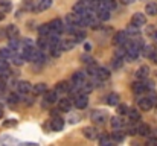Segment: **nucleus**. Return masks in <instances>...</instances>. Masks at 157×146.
I'll return each instance as SVG.
<instances>
[{
	"instance_id": "1",
	"label": "nucleus",
	"mask_w": 157,
	"mask_h": 146,
	"mask_svg": "<svg viewBox=\"0 0 157 146\" xmlns=\"http://www.w3.org/2000/svg\"><path fill=\"white\" fill-rule=\"evenodd\" d=\"M73 99V103H75V107L76 108H79V110H82V108H86L87 105H89V97L86 93H78V95H75V96L72 97Z\"/></svg>"
},
{
	"instance_id": "2",
	"label": "nucleus",
	"mask_w": 157,
	"mask_h": 146,
	"mask_svg": "<svg viewBox=\"0 0 157 146\" xmlns=\"http://www.w3.org/2000/svg\"><path fill=\"white\" fill-rule=\"evenodd\" d=\"M107 119H108V114H107L105 111H102V110H95L93 114H92V120H93L95 123H98V125L105 123Z\"/></svg>"
},
{
	"instance_id": "3",
	"label": "nucleus",
	"mask_w": 157,
	"mask_h": 146,
	"mask_svg": "<svg viewBox=\"0 0 157 146\" xmlns=\"http://www.w3.org/2000/svg\"><path fill=\"white\" fill-rule=\"evenodd\" d=\"M148 88H151V84H147L144 79H139L137 82H134V84H133V92H134V93H137V95L145 93Z\"/></svg>"
},
{
	"instance_id": "4",
	"label": "nucleus",
	"mask_w": 157,
	"mask_h": 146,
	"mask_svg": "<svg viewBox=\"0 0 157 146\" xmlns=\"http://www.w3.org/2000/svg\"><path fill=\"white\" fill-rule=\"evenodd\" d=\"M95 12H96L98 18H99V20H102V21H105V20H108V18H110V9H108V8H105V6H102L101 3H98V6H96Z\"/></svg>"
},
{
	"instance_id": "5",
	"label": "nucleus",
	"mask_w": 157,
	"mask_h": 146,
	"mask_svg": "<svg viewBox=\"0 0 157 146\" xmlns=\"http://www.w3.org/2000/svg\"><path fill=\"white\" fill-rule=\"evenodd\" d=\"M128 40H130L128 34H127L125 31H122V32H117V34L114 35V38H113V43H114L116 46H117V44H119V46H124V44H125Z\"/></svg>"
},
{
	"instance_id": "6",
	"label": "nucleus",
	"mask_w": 157,
	"mask_h": 146,
	"mask_svg": "<svg viewBox=\"0 0 157 146\" xmlns=\"http://www.w3.org/2000/svg\"><path fill=\"white\" fill-rule=\"evenodd\" d=\"M49 28H51V31H52L53 34H58V35L64 31V24H63V21H61L59 18L52 20V21L49 23Z\"/></svg>"
},
{
	"instance_id": "7",
	"label": "nucleus",
	"mask_w": 157,
	"mask_h": 146,
	"mask_svg": "<svg viewBox=\"0 0 157 146\" xmlns=\"http://www.w3.org/2000/svg\"><path fill=\"white\" fill-rule=\"evenodd\" d=\"M49 123H51V128H52L53 131H61L63 126H64V120H63V117H59L58 114L53 116Z\"/></svg>"
},
{
	"instance_id": "8",
	"label": "nucleus",
	"mask_w": 157,
	"mask_h": 146,
	"mask_svg": "<svg viewBox=\"0 0 157 146\" xmlns=\"http://www.w3.org/2000/svg\"><path fill=\"white\" fill-rule=\"evenodd\" d=\"M137 105H139L140 110L150 111V110L153 108V99H151V97H140V99L137 100Z\"/></svg>"
},
{
	"instance_id": "9",
	"label": "nucleus",
	"mask_w": 157,
	"mask_h": 146,
	"mask_svg": "<svg viewBox=\"0 0 157 146\" xmlns=\"http://www.w3.org/2000/svg\"><path fill=\"white\" fill-rule=\"evenodd\" d=\"M44 107L48 105V103H53V102H56V99H58V95H56V90H46L44 93Z\"/></svg>"
},
{
	"instance_id": "10",
	"label": "nucleus",
	"mask_w": 157,
	"mask_h": 146,
	"mask_svg": "<svg viewBox=\"0 0 157 146\" xmlns=\"http://www.w3.org/2000/svg\"><path fill=\"white\" fill-rule=\"evenodd\" d=\"M89 9H92V8H90V5H89V3H86V2H82V0L73 6V12H75V14H79V15H81V14H84V12H87Z\"/></svg>"
},
{
	"instance_id": "11",
	"label": "nucleus",
	"mask_w": 157,
	"mask_h": 146,
	"mask_svg": "<svg viewBox=\"0 0 157 146\" xmlns=\"http://www.w3.org/2000/svg\"><path fill=\"white\" fill-rule=\"evenodd\" d=\"M131 23H133V24H136V26H139V28H142V26H145V24H147V18H145V15H144V14L137 12V14H134V15H133Z\"/></svg>"
},
{
	"instance_id": "12",
	"label": "nucleus",
	"mask_w": 157,
	"mask_h": 146,
	"mask_svg": "<svg viewBox=\"0 0 157 146\" xmlns=\"http://www.w3.org/2000/svg\"><path fill=\"white\" fill-rule=\"evenodd\" d=\"M82 134H84V137L89 139V140H95V139L98 137V131H96L93 126H86V128L82 129Z\"/></svg>"
},
{
	"instance_id": "13",
	"label": "nucleus",
	"mask_w": 157,
	"mask_h": 146,
	"mask_svg": "<svg viewBox=\"0 0 157 146\" xmlns=\"http://www.w3.org/2000/svg\"><path fill=\"white\" fill-rule=\"evenodd\" d=\"M86 81V75L82 73V72H76V73H73V76H72V85H78V87H81V84Z\"/></svg>"
},
{
	"instance_id": "14",
	"label": "nucleus",
	"mask_w": 157,
	"mask_h": 146,
	"mask_svg": "<svg viewBox=\"0 0 157 146\" xmlns=\"http://www.w3.org/2000/svg\"><path fill=\"white\" fill-rule=\"evenodd\" d=\"M17 88H18V93L20 95H28L31 90H32V85L28 82V81H21L17 84Z\"/></svg>"
},
{
	"instance_id": "15",
	"label": "nucleus",
	"mask_w": 157,
	"mask_h": 146,
	"mask_svg": "<svg viewBox=\"0 0 157 146\" xmlns=\"http://www.w3.org/2000/svg\"><path fill=\"white\" fill-rule=\"evenodd\" d=\"M95 76H96V79H99V81H107V79L110 78V72H108L105 67H98Z\"/></svg>"
},
{
	"instance_id": "16",
	"label": "nucleus",
	"mask_w": 157,
	"mask_h": 146,
	"mask_svg": "<svg viewBox=\"0 0 157 146\" xmlns=\"http://www.w3.org/2000/svg\"><path fill=\"white\" fill-rule=\"evenodd\" d=\"M70 35H72V38H73L76 43H81V41L86 40V32H84V31H78L76 28H73V31L70 32Z\"/></svg>"
},
{
	"instance_id": "17",
	"label": "nucleus",
	"mask_w": 157,
	"mask_h": 146,
	"mask_svg": "<svg viewBox=\"0 0 157 146\" xmlns=\"http://www.w3.org/2000/svg\"><path fill=\"white\" fill-rule=\"evenodd\" d=\"M148 75H150V67H148V66H140V67L137 69V72H136L137 79H147Z\"/></svg>"
},
{
	"instance_id": "18",
	"label": "nucleus",
	"mask_w": 157,
	"mask_h": 146,
	"mask_svg": "<svg viewBox=\"0 0 157 146\" xmlns=\"http://www.w3.org/2000/svg\"><path fill=\"white\" fill-rule=\"evenodd\" d=\"M58 108L61 110V111H70L72 110V100L70 99H59L58 100Z\"/></svg>"
},
{
	"instance_id": "19",
	"label": "nucleus",
	"mask_w": 157,
	"mask_h": 146,
	"mask_svg": "<svg viewBox=\"0 0 157 146\" xmlns=\"http://www.w3.org/2000/svg\"><path fill=\"white\" fill-rule=\"evenodd\" d=\"M127 114H128V119H130V122L131 123H136V122H139L140 120V113L137 111V110H134V108H128V111H127Z\"/></svg>"
},
{
	"instance_id": "20",
	"label": "nucleus",
	"mask_w": 157,
	"mask_h": 146,
	"mask_svg": "<svg viewBox=\"0 0 157 146\" xmlns=\"http://www.w3.org/2000/svg\"><path fill=\"white\" fill-rule=\"evenodd\" d=\"M6 35H8V38H9V40L17 38V37H18V29H17V26L9 24V26L6 28Z\"/></svg>"
},
{
	"instance_id": "21",
	"label": "nucleus",
	"mask_w": 157,
	"mask_h": 146,
	"mask_svg": "<svg viewBox=\"0 0 157 146\" xmlns=\"http://www.w3.org/2000/svg\"><path fill=\"white\" fill-rule=\"evenodd\" d=\"M75 44H76V41L70 37V38H66V40L61 41V49L63 50H70V49L75 47Z\"/></svg>"
},
{
	"instance_id": "22",
	"label": "nucleus",
	"mask_w": 157,
	"mask_h": 146,
	"mask_svg": "<svg viewBox=\"0 0 157 146\" xmlns=\"http://www.w3.org/2000/svg\"><path fill=\"white\" fill-rule=\"evenodd\" d=\"M38 47L40 49H49L51 47V41H49V37L48 35H40L38 38Z\"/></svg>"
},
{
	"instance_id": "23",
	"label": "nucleus",
	"mask_w": 157,
	"mask_h": 146,
	"mask_svg": "<svg viewBox=\"0 0 157 146\" xmlns=\"http://www.w3.org/2000/svg\"><path fill=\"white\" fill-rule=\"evenodd\" d=\"M51 5H52V0H38L35 9L37 11H46V9L51 8Z\"/></svg>"
},
{
	"instance_id": "24",
	"label": "nucleus",
	"mask_w": 157,
	"mask_h": 146,
	"mask_svg": "<svg viewBox=\"0 0 157 146\" xmlns=\"http://www.w3.org/2000/svg\"><path fill=\"white\" fill-rule=\"evenodd\" d=\"M55 90H56V93H58V92H59V93H66V92H69V90H70V84H69V82H66V81H61L59 84H56Z\"/></svg>"
},
{
	"instance_id": "25",
	"label": "nucleus",
	"mask_w": 157,
	"mask_h": 146,
	"mask_svg": "<svg viewBox=\"0 0 157 146\" xmlns=\"http://www.w3.org/2000/svg\"><path fill=\"white\" fill-rule=\"evenodd\" d=\"M136 134H139V136H150L151 134V129H150V126L148 125H145V123H142V125H139L137 126V133Z\"/></svg>"
},
{
	"instance_id": "26",
	"label": "nucleus",
	"mask_w": 157,
	"mask_h": 146,
	"mask_svg": "<svg viewBox=\"0 0 157 146\" xmlns=\"http://www.w3.org/2000/svg\"><path fill=\"white\" fill-rule=\"evenodd\" d=\"M111 126H113V129H121V128L124 126V122H122V119H121L119 116H114V117H111Z\"/></svg>"
},
{
	"instance_id": "27",
	"label": "nucleus",
	"mask_w": 157,
	"mask_h": 146,
	"mask_svg": "<svg viewBox=\"0 0 157 146\" xmlns=\"http://www.w3.org/2000/svg\"><path fill=\"white\" fill-rule=\"evenodd\" d=\"M127 34H130L131 37H139V26H136V24L130 23V24H128V28H127Z\"/></svg>"
},
{
	"instance_id": "28",
	"label": "nucleus",
	"mask_w": 157,
	"mask_h": 146,
	"mask_svg": "<svg viewBox=\"0 0 157 146\" xmlns=\"http://www.w3.org/2000/svg\"><path fill=\"white\" fill-rule=\"evenodd\" d=\"M12 55H14V52H12L9 47L8 49H2V50H0V59H6V61H9Z\"/></svg>"
},
{
	"instance_id": "29",
	"label": "nucleus",
	"mask_w": 157,
	"mask_h": 146,
	"mask_svg": "<svg viewBox=\"0 0 157 146\" xmlns=\"http://www.w3.org/2000/svg\"><path fill=\"white\" fill-rule=\"evenodd\" d=\"M107 103L108 105H117L119 103V95H116V93H110L108 96H107Z\"/></svg>"
},
{
	"instance_id": "30",
	"label": "nucleus",
	"mask_w": 157,
	"mask_h": 146,
	"mask_svg": "<svg viewBox=\"0 0 157 146\" xmlns=\"http://www.w3.org/2000/svg\"><path fill=\"white\" fill-rule=\"evenodd\" d=\"M145 12L148 15H157V3H148L145 8Z\"/></svg>"
},
{
	"instance_id": "31",
	"label": "nucleus",
	"mask_w": 157,
	"mask_h": 146,
	"mask_svg": "<svg viewBox=\"0 0 157 146\" xmlns=\"http://www.w3.org/2000/svg\"><path fill=\"white\" fill-rule=\"evenodd\" d=\"M11 61L15 64V66H21L23 62H25V56L20 53V55H17V53H14L12 56H11Z\"/></svg>"
},
{
	"instance_id": "32",
	"label": "nucleus",
	"mask_w": 157,
	"mask_h": 146,
	"mask_svg": "<svg viewBox=\"0 0 157 146\" xmlns=\"http://www.w3.org/2000/svg\"><path fill=\"white\" fill-rule=\"evenodd\" d=\"M110 137H111V140H113L114 143H119V142H122V140H124V133H121V131H117V129H116Z\"/></svg>"
},
{
	"instance_id": "33",
	"label": "nucleus",
	"mask_w": 157,
	"mask_h": 146,
	"mask_svg": "<svg viewBox=\"0 0 157 146\" xmlns=\"http://www.w3.org/2000/svg\"><path fill=\"white\" fill-rule=\"evenodd\" d=\"M46 90H48V87H46V84H43V82L34 85V93H35V95H43Z\"/></svg>"
},
{
	"instance_id": "34",
	"label": "nucleus",
	"mask_w": 157,
	"mask_h": 146,
	"mask_svg": "<svg viewBox=\"0 0 157 146\" xmlns=\"http://www.w3.org/2000/svg\"><path fill=\"white\" fill-rule=\"evenodd\" d=\"M0 9L5 11V12H8L11 9V2L9 0H0Z\"/></svg>"
},
{
	"instance_id": "35",
	"label": "nucleus",
	"mask_w": 157,
	"mask_h": 146,
	"mask_svg": "<svg viewBox=\"0 0 157 146\" xmlns=\"http://www.w3.org/2000/svg\"><path fill=\"white\" fill-rule=\"evenodd\" d=\"M21 99H20V95H17V93H11L9 97H8V102L9 103H18Z\"/></svg>"
},
{
	"instance_id": "36",
	"label": "nucleus",
	"mask_w": 157,
	"mask_h": 146,
	"mask_svg": "<svg viewBox=\"0 0 157 146\" xmlns=\"http://www.w3.org/2000/svg\"><path fill=\"white\" fill-rule=\"evenodd\" d=\"M102 6L105 8H108V9H113V8H116V2L114 0H102V2H99Z\"/></svg>"
},
{
	"instance_id": "37",
	"label": "nucleus",
	"mask_w": 157,
	"mask_h": 146,
	"mask_svg": "<svg viewBox=\"0 0 157 146\" xmlns=\"http://www.w3.org/2000/svg\"><path fill=\"white\" fill-rule=\"evenodd\" d=\"M96 70H98V66H96L95 62H89V67H87V72H89V75H92V76H95V73H96Z\"/></svg>"
},
{
	"instance_id": "38",
	"label": "nucleus",
	"mask_w": 157,
	"mask_h": 146,
	"mask_svg": "<svg viewBox=\"0 0 157 146\" xmlns=\"http://www.w3.org/2000/svg\"><path fill=\"white\" fill-rule=\"evenodd\" d=\"M49 34H52L49 24H43V26L40 28V35H49Z\"/></svg>"
},
{
	"instance_id": "39",
	"label": "nucleus",
	"mask_w": 157,
	"mask_h": 146,
	"mask_svg": "<svg viewBox=\"0 0 157 146\" xmlns=\"http://www.w3.org/2000/svg\"><path fill=\"white\" fill-rule=\"evenodd\" d=\"M119 105V103H117ZM127 111H128V107L127 105H124V103H121L119 107H117V113L122 116V114H127Z\"/></svg>"
},
{
	"instance_id": "40",
	"label": "nucleus",
	"mask_w": 157,
	"mask_h": 146,
	"mask_svg": "<svg viewBox=\"0 0 157 146\" xmlns=\"http://www.w3.org/2000/svg\"><path fill=\"white\" fill-rule=\"evenodd\" d=\"M5 90H6V79L0 76V95H3Z\"/></svg>"
},
{
	"instance_id": "41",
	"label": "nucleus",
	"mask_w": 157,
	"mask_h": 146,
	"mask_svg": "<svg viewBox=\"0 0 157 146\" xmlns=\"http://www.w3.org/2000/svg\"><path fill=\"white\" fill-rule=\"evenodd\" d=\"M111 142H113V140H111V137H102V139L99 140V143H101V145H110Z\"/></svg>"
},
{
	"instance_id": "42",
	"label": "nucleus",
	"mask_w": 157,
	"mask_h": 146,
	"mask_svg": "<svg viewBox=\"0 0 157 146\" xmlns=\"http://www.w3.org/2000/svg\"><path fill=\"white\" fill-rule=\"evenodd\" d=\"M150 58H151V59H153L154 62H157V52H156V50H154V52H153V53L150 55Z\"/></svg>"
},
{
	"instance_id": "43",
	"label": "nucleus",
	"mask_w": 157,
	"mask_h": 146,
	"mask_svg": "<svg viewBox=\"0 0 157 146\" xmlns=\"http://www.w3.org/2000/svg\"><path fill=\"white\" fill-rule=\"evenodd\" d=\"M15 125V120H6V123H5V126H14Z\"/></svg>"
},
{
	"instance_id": "44",
	"label": "nucleus",
	"mask_w": 157,
	"mask_h": 146,
	"mask_svg": "<svg viewBox=\"0 0 157 146\" xmlns=\"http://www.w3.org/2000/svg\"><path fill=\"white\" fill-rule=\"evenodd\" d=\"M121 3H124V5H130V3H133L134 0H119Z\"/></svg>"
},
{
	"instance_id": "45",
	"label": "nucleus",
	"mask_w": 157,
	"mask_h": 146,
	"mask_svg": "<svg viewBox=\"0 0 157 146\" xmlns=\"http://www.w3.org/2000/svg\"><path fill=\"white\" fill-rule=\"evenodd\" d=\"M3 116V108H2V105H0V117Z\"/></svg>"
},
{
	"instance_id": "46",
	"label": "nucleus",
	"mask_w": 157,
	"mask_h": 146,
	"mask_svg": "<svg viewBox=\"0 0 157 146\" xmlns=\"http://www.w3.org/2000/svg\"><path fill=\"white\" fill-rule=\"evenodd\" d=\"M154 40L157 41V31H156V34H154Z\"/></svg>"
},
{
	"instance_id": "47",
	"label": "nucleus",
	"mask_w": 157,
	"mask_h": 146,
	"mask_svg": "<svg viewBox=\"0 0 157 146\" xmlns=\"http://www.w3.org/2000/svg\"><path fill=\"white\" fill-rule=\"evenodd\" d=\"M2 18H3V14H2V12H0V20H2Z\"/></svg>"
}]
</instances>
